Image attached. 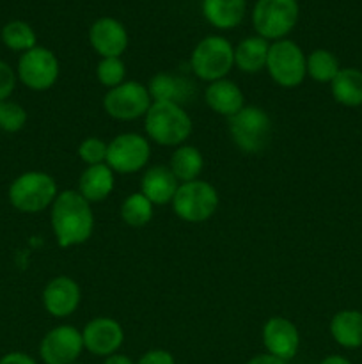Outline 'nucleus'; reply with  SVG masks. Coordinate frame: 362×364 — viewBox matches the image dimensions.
I'll return each mask as SVG.
<instances>
[{"label": "nucleus", "instance_id": "nucleus-11", "mask_svg": "<svg viewBox=\"0 0 362 364\" xmlns=\"http://www.w3.org/2000/svg\"><path fill=\"white\" fill-rule=\"evenodd\" d=\"M151 103L148 85L135 80L123 82L117 87L109 89L103 96V110L116 121L144 119Z\"/></svg>", "mask_w": 362, "mask_h": 364}, {"label": "nucleus", "instance_id": "nucleus-23", "mask_svg": "<svg viewBox=\"0 0 362 364\" xmlns=\"http://www.w3.org/2000/svg\"><path fill=\"white\" fill-rule=\"evenodd\" d=\"M330 336L339 347L355 350L362 347V313L357 309H341L330 318Z\"/></svg>", "mask_w": 362, "mask_h": 364}, {"label": "nucleus", "instance_id": "nucleus-1", "mask_svg": "<svg viewBox=\"0 0 362 364\" xmlns=\"http://www.w3.org/2000/svg\"><path fill=\"white\" fill-rule=\"evenodd\" d=\"M92 205L78 191H62L50 208V224L57 244L64 249L85 244L94 233Z\"/></svg>", "mask_w": 362, "mask_h": 364}, {"label": "nucleus", "instance_id": "nucleus-32", "mask_svg": "<svg viewBox=\"0 0 362 364\" xmlns=\"http://www.w3.org/2000/svg\"><path fill=\"white\" fill-rule=\"evenodd\" d=\"M18 84V75L14 68L0 60V102H6L11 98Z\"/></svg>", "mask_w": 362, "mask_h": 364}, {"label": "nucleus", "instance_id": "nucleus-10", "mask_svg": "<svg viewBox=\"0 0 362 364\" xmlns=\"http://www.w3.org/2000/svg\"><path fill=\"white\" fill-rule=\"evenodd\" d=\"M18 82L31 91L43 92L57 84L60 75V64L55 53L45 46H34L21 53L16 66Z\"/></svg>", "mask_w": 362, "mask_h": 364}, {"label": "nucleus", "instance_id": "nucleus-8", "mask_svg": "<svg viewBox=\"0 0 362 364\" xmlns=\"http://www.w3.org/2000/svg\"><path fill=\"white\" fill-rule=\"evenodd\" d=\"M298 14L297 0H258L252 9V27L266 41H279L297 27Z\"/></svg>", "mask_w": 362, "mask_h": 364}, {"label": "nucleus", "instance_id": "nucleus-21", "mask_svg": "<svg viewBox=\"0 0 362 364\" xmlns=\"http://www.w3.org/2000/svg\"><path fill=\"white\" fill-rule=\"evenodd\" d=\"M247 13L245 0H202V16L219 31H231L243 21Z\"/></svg>", "mask_w": 362, "mask_h": 364}, {"label": "nucleus", "instance_id": "nucleus-20", "mask_svg": "<svg viewBox=\"0 0 362 364\" xmlns=\"http://www.w3.org/2000/svg\"><path fill=\"white\" fill-rule=\"evenodd\" d=\"M116 187V173L106 164L85 167L78 178L77 191L87 199L91 205L102 203L109 198Z\"/></svg>", "mask_w": 362, "mask_h": 364}, {"label": "nucleus", "instance_id": "nucleus-36", "mask_svg": "<svg viewBox=\"0 0 362 364\" xmlns=\"http://www.w3.org/2000/svg\"><path fill=\"white\" fill-rule=\"evenodd\" d=\"M103 364H135V363L131 361L128 355L119 354V352H117V354H112L109 355V358H105V363Z\"/></svg>", "mask_w": 362, "mask_h": 364}, {"label": "nucleus", "instance_id": "nucleus-6", "mask_svg": "<svg viewBox=\"0 0 362 364\" xmlns=\"http://www.w3.org/2000/svg\"><path fill=\"white\" fill-rule=\"evenodd\" d=\"M266 71L279 87L295 89L307 78V55L291 39L270 43Z\"/></svg>", "mask_w": 362, "mask_h": 364}, {"label": "nucleus", "instance_id": "nucleus-22", "mask_svg": "<svg viewBox=\"0 0 362 364\" xmlns=\"http://www.w3.org/2000/svg\"><path fill=\"white\" fill-rule=\"evenodd\" d=\"M270 41L261 36H248L234 46V68L245 75H256L266 70Z\"/></svg>", "mask_w": 362, "mask_h": 364}, {"label": "nucleus", "instance_id": "nucleus-24", "mask_svg": "<svg viewBox=\"0 0 362 364\" xmlns=\"http://www.w3.org/2000/svg\"><path fill=\"white\" fill-rule=\"evenodd\" d=\"M332 98L348 109L362 107V70L358 68H341L339 73L330 82Z\"/></svg>", "mask_w": 362, "mask_h": 364}, {"label": "nucleus", "instance_id": "nucleus-34", "mask_svg": "<svg viewBox=\"0 0 362 364\" xmlns=\"http://www.w3.org/2000/svg\"><path fill=\"white\" fill-rule=\"evenodd\" d=\"M0 364H38L34 358H31L25 352H9V354L0 358Z\"/></svg>", "mask_w": 362, "mask_h": 364}, {"label": "nucleus", "instance_id": "nucleus-17", "mask_svg": "<svg viewBox=\"0 0 362 364\" xmlns=\"http://www.w3.org/2000/svg\"><path fill=\"white\" fill-rule=\"evenodd\" d=\"M146 85L153 102L177 103L185 107V103L190 102L195 95V85L190 78L169 71L153 75Z\"/></svg>", "mask_w": 362, "mask_h": 364}, {"label": "nucleus", "instance_id": "nucleus-29", "mask_svg": "<svg viewBox=\"0 0 362 364\" xmlns=\"http://www.w3.org/2000/svg\"><path fill=\"white\" fill-rule=\"evenodd\" d=\"M96 78L103 87H106V91L117 87L123 82H126V64L123 63L121 57L99 59L98 66H96Z\"/></svg>", "mask_w": 362, "mask_h": 364}, {"label": "nucleus", "instance_id": "nucleus-7", "mask_svg": "<svg viewBox=\"0 0 362 364\" xmlns=\"http://www.w3.org/2000/svg\"><path fill=\"white\" fill-rule=\"evenodd\" d=\"M219 205L220 198L216 188L201 178L188 181V183H181L170 203L176 217L190 224H201L212 219Z\"/></svg>", "mask_w": 362, "mask_h": 364}, {"label": "nucleus", "instance_id": "nucleus-30", "mask_svg": "<svg viewBox=\"0 0 362 364\" xmlns=\"http://www.w3.org/2000/svg\"><path fill=\"white\" fill-rule=\"evenodd\" d=\"M27 123V110L16 102H0V130L7 134H16Z\"/></svg>", "mask_w": 362, "mask_h": 364}, {"label": "nucleus", "instance_id": "nucleus-37", "mask_svg": "<svg viewBox=\"0 0 362 364\" xmlns=\"http://www.w3.org/2000/svg\"><path fill=\"white\" fill-rule=\"evenodd\" d=\"M319 364H351V363H350V359H346L344 355L332 354V355H327V358L323 359Z\"/></svg>", "mask_w": 362, "mask_h": 364}, {"label": "nucleus", "instance_id": "nucleus-3", "mask_svg": "<svg viewBox=\"0 0 362 364\" xmlns=\"http://www.w3.org/2000/svg\"><path fill=\"white\" fill-rule=\"evenodd\" d=\"M59 196L57 181L52 174L43 171H27L14 178L7 191L11 206L21 213H41L52 208Z\"/></svg>", "mask_w": 362, "mask_h": 364}, {"label": "nucleus", "instance_id": "nucleus-35", "mask_svg": "<svg viewBox=\"0 0 362 364\" xmlns=\"http://www.w3.org/2000/svg\"><path fill=\"white\" fill-rule=\"evenodd\" d=\"M245 364H287V363L283 361V359H279V358H273V355L266 354L265 352V354L254 355V358L248 359Z\"/></svg>", "mask_w": 362, "mask_h": 364}, {"label": "nucleus", "instance_id": "nucleus-15", "mask_svg": "<svg viewBox=\"0 0 362 364\" xmlns=\"http://www.w3.org/2000/svg\"><path fill=\"white\" fill-rule=\"evenodd\" d=\"M82 290L73 277L57 276L46 283L43 290V306L53 318H67L78 309Z\"/></svg>", "mask_w": 362, "mask_h": 364}, {"label": "nucleus", "instance_id": "nucleus-12", "mask_svg": "<svg viewBox=\"0 0 362 364\" xmlns=\"http://www.w3.org/2000/svg\"><path fill=\"white\" fill-rule=\"evenodd\" d=\"M84 350L82 331L73 326L53 327L39 343V358L45 364H75Z\"/></svg>", "mask_w": 362, "mask_h": 364}, {"label": "nucleus", "instance_id": "nucleus-2", "mask_svg": "<svg viewBox=\"0 0 362 364\" xmlns=\"http://www.w3.org/2000/svg\"><path fill=\"white\" fill-rule=\"evenodd\" d=\"M144 130L153 144L177 148L188 141L194 132V123L183 105L153 102L144 116Z\"/></svg>", "mask_w": 362, "mask_h": 364}, {"label": "nucleus", "instance_id": "nucleus-38", "mask_svg": "<svg viewBox=\"0 0 362 364\" xmlns=\"http://www.w3.org/2000/svg\"><path fill=\"white\" fill-rule=\"evenodd\" d=\"M75 364H78V363H75Z\"/></svg>", "mask_w": 362, "mask_h": 364}, {"label": "nucleus", "instance_id": "nucleus-31", "mask_svg": "<svg viewBox=\"0 0 362 364\" xmlns=\"http://www.w3.org/2000/svg\"><path fill=\"white\" fill-rule=\"evenodd\" d=\"M106 151H109V142L99 137H87L78 144V159L85 166H99L106 162Z\"/></svg>", "mask_w": 362, "mask_h": 364}, {"label": "nucleus", "instance_id": "nucleus-27", "mask_svg": "<svg viewBox=\"0 0 362 364\" xmlns=\"http://www.w3.org/2000/svg\"><path fill=\"white\" fill-rule=\"evenodd\" d=\"M339 70V59L330 50L316 48L307 55V77L318 84H330Z\"/></svg>", "mask_w": 362, "mask_h": 364}, {"label": "nucleus", "instance_id": "nucleus-5", "mask_svg": "<svg viewBox=\"0 0 362 364\" xmlns=\"http://www.w3.org/2000/svg\"><path fill=\"white\" fill-rule=\"evenodd\" d=\"M233 68L234 46L224 36H206L192 50L190 70L199 80L208 84L222 80Z\"/></svg>", "mask_w": 362, "mask_h": 364}, {"label": "nucleus", "instance_id": "nucleus-19", "mask_svg": "<svg viewBox=\"0 0 362 364\" xmlns=\"http://www.w3.org/2000/svg\"><path fill=\"white\" fill-rule=\"evenodd\" d=\"M204 102L215 114L224 117H233L245 107L243 91L229 78L212 82L204 89Z\"/></svg>", "mask_w": 362, "mask_h": 364}, {"label": "nucleus", "instance_id": "nucleus-33", "mask_svg": "<svg viewBox=\"0 0 362 364\" xmlns=\"http://www.w3.org/2000/svg\"><path fill=\"white\" fill-rule=\"evenodd\" d=\"M135 364H176V361L170 352L163 350V348H153V350L142 354V358Z\"/></svg>", "mask_w": 362, "mask_h": 364}, {"label": "nucleus", "instance_id": "nucleus-16", "mask_svg": "<svg viewBox=\"0 0 362 364\" xmlns=\"http://www.w3.org/2000/svg\"><path fill=\"white\" fill-rule=\"evenodd\" d=\"M128 31L119 20L110 16L98 18L89 28V45L102 59L121 57L128 48Z\"/></svg>", "mask_w": 362, "mask_h": 364}, {"label": "nucleus", "instance_id": "nucleus-28", "mask_svg": "<svg viewBox=\"0 0 362 364\" xmlns=\"http://www.w3.org/2000/svg\"><path fill=\"white\" fill-rule=\"evenodd\" d=\"M0 38H2L4 45L13 52L25 53L38 46V36H35L34 28L21 20H13L4 25Z\"/></svg>", "mask_w": 362, "mask_h": 364}, {"label": "nucleus", "instance_id": "nucleus-18", "mask_svg": "<svg viewBox=\"0 0 362 364\" xmlns=\"http://www.w3.org/2000/svg\"><path fill=\"white\" fill-rule=\"evenodd\" d=\"M180 185L169 166L148 167L141 178V192L155 206L170 205Z\"/></svg>", "mask_w": 362, "mask_h": 364}, {"label": "nucleus", "instance_id": "nucleus-25", "mask_svg": "<svg viewBox=\"0 0 362 364\" xmlns=\"http://www.w3.org/2000/svg\"><path fill=\"white\" fill-rule=\"evenodd\" d=\"M169 169L176 176L180 183L199 180L202 169H204V156L201 149L192 144H181L174 148L169 160Z\"/></svg>", "mask_w": 362, "mask_h": 364}, {"label": "nucleus", "instance_id": "nucleus-14", "mask_svg": "<svg viewBox=\"0 0 362 364\" xmlns=\"http://www.w3.org/2000/svg\"><path fill=\"white\" fill-rule=\"evenodd\" d=\"M261 340L266 354L286 363L291 361L300 348V333L297 326L284 316H272L266 320L261 331Z\"/></svg>", "mask_w": 362, "mask_h": 364}, {"label": "nucleus", "instance_id": "nucleus-4", "mask_svg": "<svg viewBox=\"0 0 362 364\" xmlns=\"http://www.w3.org/2000/svg\"><path fill=\"white\" fill-rule=\"evenodd\" d=\"M227 124L233 144L248 155L265 151L272 141V119L268 112L258 105H245L227 119Z\"/></svg>", "mask_w": 362, "mask_h": 364}, {"label": "nucleus", "instance_id": "nucleus-26", "mask_svg": "<svg viewBox=\"0 0 362 364\" xmlns=\"http://www.w3.org/2000/svg\"><path fill=\"white\" fill-rule=\"evenodd\" d=\"M119 215L121 220H123L126 226L144 228L153 220V215H155V205H153L141 191L131 192V194L126 196V199L121 203Z\"/></svg>", "mask_w": 362, "mask_h": 364}, {"label": "nucleus", "instance_id": "nucleus-9", "mask_svg": "<svg viewBox=\"0 0 362 364\" xmlns=\"http://www.w3.org/2000/svg\"><path fill=\"white\" fill-rule=\"evenodd\" d=\"M151 159V142L146 135L124 132L109 142L106 166L116 174H135L146 169Z\"/></svg>", "mask_w": 362, "mask_h": 364}, {"label": "nucleus", "instance_id": "nucleus-13", "mask_svg": "<svg viewBox=\"0 0 362 364\" xmlns=\"http://www.w3.org/2000/svg\"><path fill=\"white\" fill-rule=\"evenodd\" d=\"M84 348L96 358H109L117 354L124 343V329L110 316H98L85 323L82 331Z\"/></svg>", "mask_w": 362, "mask_h": 364}]
</instances>
